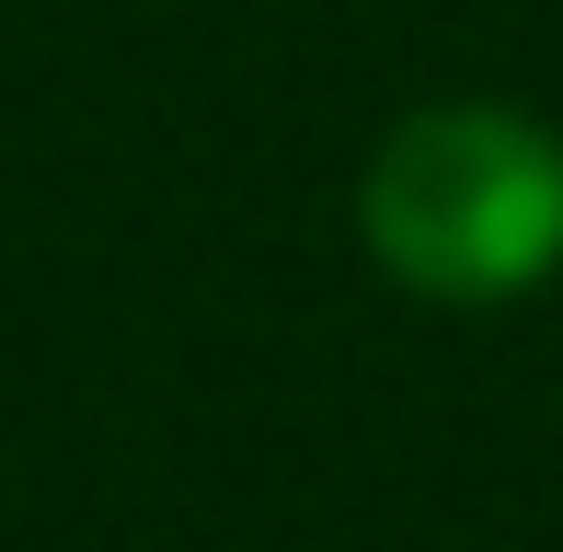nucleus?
I'll list each match as a JSON object with an SVG mask.
<instances>
[{
    "instance_id": "obj_1",
    "label": "nucleus",
    "mask_w": 563,
    "mask_h": 552,
    "mask_svg": "<svg viewBox=\"0 0 563 552\" xmlns=\"http://www.w3.org/2000/svg\"><path fill=\"white\" fill-rule=\"evenodd\" d=\"M356 231L415 299H518L563 265V139L518 104H426L368 150Z\"/></svg>"
}]
</instances>
